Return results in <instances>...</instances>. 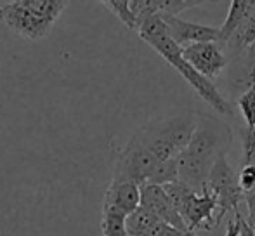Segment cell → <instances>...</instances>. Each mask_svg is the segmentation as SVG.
Instances as JSON below:
<instances>
[{
  "mask_svg": "<svg viewBox=\"0 0 255 236\" xmlns=\"http://www.w3.org/2000/svg\"><path fill=\"white\" fill-rule=\"evenodd\" d=\"M66 7L64 0H14L0 5V21L19 37L38 42L51 33Z\"/></svg>",
  "mask_w": 255,
  "mask_h": 236,
  "instance_id": "7a4b0ae2",
  "label": "cell"
},
{
  "mask_svg": "<svg viewBox=\"0 0 255 236\" xmlns=\"http://www.w3.org/2000/svg\"><path fill=\"white\" fill-rule=\"evenodd\" d=\"M161 17H163L165 24H167L168 35L181 49H186L195 44H203V42H217V44L221 42V30L219 28L184 21L179 16H165V14H161Z\"/></svg>",
  "mask_w": 255,
  "mask_h": 236,
  "instance_id": "52a82bcc",
  "label": "cell"
},
{
  "mask_svg": "<svg viewBox=\"0 0 255 236\" xmlns=\"http://www.w3.org/2000/svg\"><path fill=\"white\" fill-rule=\"evenodd\" d=\"M182 56L189 64L198 71L202 77L212 82V78H217L222 71L228 68L229 59L222 52L221 44L217 42H203L182 49Z\"/></svg>",
  "mask_w": 255,
  "mask_h": 236,
  "instance_id": "5b68a950",
  "label": "cell"
},
{
  "mask_svg": "<svg viewBox=\"0 0 255 236\" xmlns=\"http://www.w3.org/2000/svg\"><path fill=\"white\" fill-rule=\"evenodd\" d=\"M247 223H249V226L252 228V230H254V233H255V214H254L252 217H249V219H247Z\"/></svg>",
  "mask_w": 255,
  "mask_h": 236,
  "instance_id": "7402d4cb",
  "label": "cell"
},
{
  "mask_svg": "<svg viewBox=\"0 0 255 236\" xmlns=\"http://www.w3.org/2000/svg\"><path fill=\"white\" fill-rule=\"evenodd\" d=\"M101 3L108 10H111L128 30L137 31V21H135V16L132 12L130 0H104Z\"/></svg>",
  "mask_w": 255,
  "mask_h": 236,
  "instance_id": "5bb4252c",
  "label": "cell"
},
{
  "mask_svg": "<svg viewBox=\"0 0 255 236\" xmlns=\"http://www.w3.org/2000/svg\"><path fill=\"white\" fill-rule=\"evenodd\" d=\"M250 5H252V0H233L231 7H229L228 17H226L224 24L219 28L221 30V42L219 44H228L229 38L235 35V31L238 30L240 24L247 17Z\"/></svg>",
  "mask_w": 255,
  "mask_h": 236,
  "instance_id": "8fae6325",
  "label": "cell"
},
{
  "mask_svg": "<svg viewBox=\"0 0 255 236\" xmlns=\"http://www.w3.org/2000/svg\"><path fill=\"white\" fill-rule=\"evenodd\" d=\"M163 188H165L168 198H170V202L174 203L175 210H177L179 214H182V210H184L186 203L189 202V198H191L195 193H198V191H195V189L189 188L188 184H184V182H181V181L172 182V184H167V186H163Z\"/></svg>",
  "mask_w": 255,
  "mask_h": 236,
  "instance_id": "9a60e30c",
  "label": "cell"
},
{
  "mask_svg": "<svg viewBox=\"0 0 255 236\" xmlns=\"http://www.w3.org/2000/svg\"><path fill=\"white\" fill-rule=\"evenodd\" d=\"M137 33L149 47H153L170 66H174L175 70H177V73L191 85L193 91H195L205 103H208L219 115H226V117L233 115L231 105H229V101H226L224 96L217 91L214 82L202 77V75L186 61V58L182 56V49L179 47V45L172 40L170 35H168L167 24H165L161 14H154L149 19H146L144 23L139 26Z\"/></svg>",
  "mask_w": 255,
  "mask_h": 236,
  "instance_id": "6da1fadb",
  "label": "cell"
},
{
  "mask_svg": "<svg viewBox=\"0 0 255 236\" xmlns=\"http://www.w3.org/2000/svg\"><path fill=\"white\" fill-rule=\"evenodd\" d=\"M243 165H255V127L243 130Z\"/></svg>",
  "mask_w": 255,
  "mask_h": 236,
  "instance_id": "d6986e66",
  "label": "cell"
},
{
  "mask_svg": "<svg viewBox=\"0 0 255 236\" xmlns=\"http://www.w3.org/2000/svg\"><path fill=\"white\" fill-rule=\"evenodd\" d=\"M255 45V0H252V5L247 14V17L243 19V23L240 24V28L235 31L229 42L226 44V47L233 52V54L240 56L250 52Z\"/></svg>",
  "mask_w": 255,
  "mask_h": 236,
  "instance_id": "30bf717a",
  "label": "cell"
},
{
  "mask_svg": "<svg viewBox=\"0 0 255 236\" xmlns=\"http://www.w3.org/2000/svg\"><path fill=\"white\" fill-rule=\"evenodd\" d=\"M207 189L217 200V221L219 224L226 217L228 212H238V207L245 202V193L240 186L238 172L229 165L226 156L219 158L212 167L210 177H208Z\"/></svg>",
  "mask_w": 255,
  "mask_h": 236,
  "instance_id": "277c9868",
  "label": "cell"
},
{
  "mask_svg": "<svg viewBox=\"0 0 255 236\" xmlns=\"http://www.w3.org/2000/svg\"><path fill=\"white\" fill-rule=\"evenodd\" d=\"M238 108L242 112L247 127H255V80L238 98Z\"/></svg>",
  "mask_w": 255,
  "mask_h": 236,
  "instance_id": "e0dca14e",
  "label": "cell"
},
{
  "mask_svg": "<svg viewBox=\"0 0 255 236\" xmlns=\"http://www.w3.org/2000/svg\"><path fill=\"white\" fill-rule=\"evenodd\" d=\"M182 219L189 231L205 230L212 231L219 226L217 200L207 188L202 193H195L182 210Z\"/></svg>",
  "mask_w": 255,
  "mask_h": 236,
  "instance_id": "8992f818",
  "label": "cell"
},
{
  "mask_svg": "<svg viewBox=\"0 0 255 236\" xmlns=\"http://www.w3.org/2000/svg\"><path fill=\"white\" fill-rule=\"evenodd\" d=\"M233 142V132L228 123L208 115L196 117V128L186 151L200 160L215 165L219 158L226 156Z\"/></svg>",
  "mask_w": 255,
  "mask_h": 236,
  "instance_id": "3957f363",
  "label": "cell"
},
{
  "mask_svg": "<svg viewBox=\"0 0 255 236\" xmlns=\"http://www.w3.org/2000/svg\"><path fill=\"white\" fill-rule=\"evenodd\" d=\"M242 219L243 216L238 212H235V219L229 221L228 230H226V236H242Z\"/></svg>",
  "mask_w": 255,
  "mask_h": 236,
  "instance_id": "44dd1931",
  "label": "cell"
},
{
  "mask_svg": "<svg viewBox=\"0 0 255 236\" xmlns=\"http://www.w3.org/2000/svg\"><path fill=\"white\" fill-rule=\"evenodd\" d=\"M186 236H198L195 233V231H188V233H186Z\"/></svg>",
  "mask_w": 255,
  "mask_h": 236,
  "instance_id": "603a6c76",
  "label": "cell"
},
{
  "mask_svg": "<svg viewBox=\"0 0 255 236\" xmlns=\"http://www.w3.org/2000/svg\"><path fill=\"white\" fill-rule=\"evenodd\" d=\"M141 207H144L151 214H154L161 223L168 224V226L175 228V230L188 231L184 219L175 210L174 203L170 202L163 186H156V184L141 186Z\"/></svg>",
  "mask_w": 255,
  "mask_h": 236,
  "instance_id": "ba28073f",
  "label": "cell"
},
{
  "mask_svg": "<svg viewBox=\"0 0 255 236\" xmlns=\"http://www.w3.org/2000/svg\"><path fill=\"white\" fill-rule=\"evenodd\" d=\"M238 179L240 186H242L243 193L249 195V193L255 191V165H243L238 170Z\"/></svg>",
  "mask_w": 255,
  "mask_h": 236,
  "instance_id": "ffe728a7",
  "label": "cell"
},
{
  "mask_svg": "<svg viewBox=\"0 0 255 236\" xmlns=\"http://www.w3.org/2000/svg\"><path fill=\"white\" fill-rule=\"evenodd\" d=\"M177 181H179V167H177V156H175V158L167 160V162L158 165V169L154 170V174L148 181V184L167 186Z\"/></svg>",
  "mask_w": 255,
  "mask_h": 236,
  "instance_id": "2e32d148",
  "label": "cell"
},
{
  "mask_svg": "<svg viewBox=\"0 0 255 236\" xmlns=\"http://www.w3.org/2000/svg\"><path fill=\"white\" fill-rule=\"evenodd\" d=\"M141 207V186L132 181H117L113 179L108 186L103 198V209L117 210L130 216Z\"/></svg>",
  "mask_w": 255,
  "mask_h": 236,
  "instance_id": "9c48e42d",
  "label": "cell"
},
{
  "mask_svg": "<svg viewBox=\"0 0 255 236\" xmlns=\"http://www.w3.org/2000/svg\"><path fill=\"white\" fill-rule=\"evenodd\" d=\"M101 233L103 236H128L127 216L122 212H117V210L103 209Z\"/></svg>",
  "mask_w": 255,
  "mask_h": 236,
  "instance_id": "4fadbf2b",
  "label": "cell"
},
{
  "mask_svg": "<svg viewBox=\"0 0 255 236\" xmlns=\"http://www.w3.org/2000/svg\"><path fill=\"white\" fill-rule=\"evenodd\" d=\"M161 221L154 214L149 212L144 207H139L134 214L127 217V231L128 236H149L153 233L154 228Z\"/></svg>",
  "mask_w": 255,
  "mask_h": 236,
  "instance_id": "7c38bea8",
  "label": "cell"
},
{
  "mask_svg": "<svg viewBox=\"0 0 255 236\" xmlns=\"http://www.w3.org/2000/svg\"><path fill=\"white\" fill-rule=\"evenodd\" d=\"M205 2L200 0H158V14L165 16H179L181 12L193 7H198Z\"/></svg>",
  "mask_w": 255,
  "mask_h": 236,
  "instance_id": "ac0fdd59",
  "label": "cell"
}]
</instances>
